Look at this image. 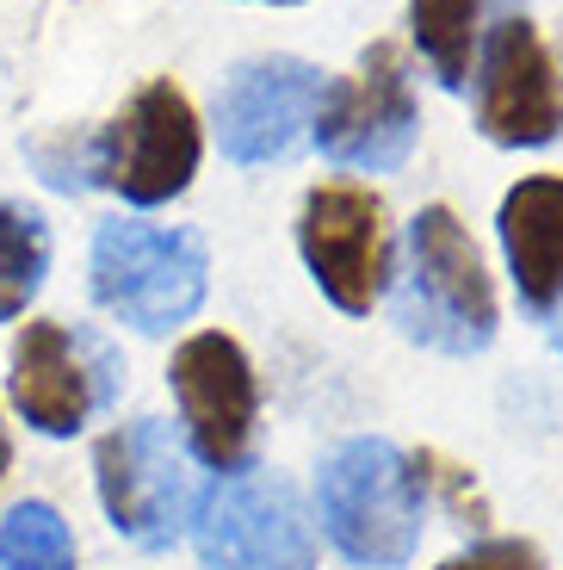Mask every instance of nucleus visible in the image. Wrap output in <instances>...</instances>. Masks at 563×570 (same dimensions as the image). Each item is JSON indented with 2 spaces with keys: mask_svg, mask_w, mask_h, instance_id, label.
Wrapping results in <instances>:
<instances>
[{
  "mask_svg": "<svg viewBox=\"0 0 563 570\" xmlns=\"http://www.w3.org/2000/svg\"><path fill=\"white\" fill-rule=\"evenodd\" d=\"M396 323L434 354H483L495 342V292L471 248L465 224L446 205H427L408 224V261L396 279Z\"/></svg>",
  "mask_w": 563,
  "mask_h": 570,
  "instance_id": "obj_1",
  "label": "nucleus"
},
{
  "mask_svg": "<svg viewBox=\"0 0 563 570\" xmlns=\"http://www.w3.org/2000/svg\"><path fill=\"white\" fill-rule=\"evenodd\" d=\"M323 497V528L335 552L359 570H396L408 564L415 540H422V478L378 434L335 446L316 478Z\"/></svg>",
  "mask_w": 563,
  "mask_h": 570,
  "instance_id": "obj_2",
  "label": "nucleus"
},
{
  "mask_svg": "<svg viewBox=\"0 0 563 570\" xmlns=\"http://www.w3.org/2000/svg\"><path fill=\"white\" fill-rule=\"evenodd\" d=\"M93 471H99V502L130 546L161 552L186 533V521L198 509V471L168 422L137 415V422L112 428L93 453Z\"/></svg>",
  "mask_w": 563,
  "mask_h": 570,
  "instance_id": "obj_3",
  "label": "nucleus"
},
{
  "mask_svg": "<svg viewBox=\"0 0 563 570\" xmlns=\"http://www.w3.org/2000/svg\"><path fill=\"white\" fill-rule=\"evenodd\" d=\"M93 298L142 335H168L205 304V243L192 229L106 224L93 236Z\"/></svg>",
  "mask_w": 563,
  "mask_h": 570,
  "instance_id": "obj_4",
  "label": "nucleus"
},
{
  "mask_svg": "<svg viewBox=\"0 0 563 570\" xmlns=\"http://www.w3.org/2000/svg\"><path fill=\"white\" fill-rule=\"evenodd\" d=\"M205 570H316L304 497L279 471H236L192 509Z\"/></svg>",
  "mask_w": 563,
  "mask_h": 570,
  "instance_id": "obj_5",
  "label": "nucleus"
},
{
  "mask_svg": "<svg viewBox=\"0 0 563 570\" xmlns=\"http://www.w3.org/2000/svg\"><path fill=\"white\" fill-rule=\"evenodd\" d=\"M99 180L130 205H168L198 174V118L174 81H149L112 125L93 137Z\"/></svg>",
  "mask_w": 563,
  "mask_h": 570,
  "instance_id": "obj_6",
  "label": "nucleus"
},
{
  "mask_svg": "<svg viewBox=\"0 0 563 570\" xmlns=\"http://www.w3.org/2000/svg\"><path fill=\"white\" fill-rule=\"evenodd\" d=\"M415 130H422V112H415L403 57L391 43H372L359 57V69L323 94V112H316L323 156L340 161V168H366V174L403 168L408 149H415Z\"/></svg>",
  "mask_w": 563,
  "mask_h": 570,
  "instance_id": "obj_7",
  "label": "nucleus"
},
{
  "mask_svg": "<svg viewBox=\"0 0 563 570\" xmlns=\"http://www.w3.org/2000/svg\"><path fill=\"white\" fill-rule=\"evenodd\" d=\"M304 267L323 285V298L347 316H366L384 292L391 248H384V205L366 186H316L297 217Z\"/></svg>",
  "mask_w": 563,
  "mask_h": 570,
  "instance_id": "obj_8",
  "label": "nucleus"
},
{
  "mask_svg": "<svg viewBox=\"0 0 563 570\" xmlns=\"http://www.w3.org/2000/svg\"><path fill=\"white\" fill-rule=\"evenodd\" d=\"M328 81L297 57H260L241 62L229 75L224 100H217V142L224 156L241 168H260V161H285L304 142V130L323 112Z\"/></svg>",
  "mask_w": 563,
  "mask_h": 570,
  "instance_id": "obj_9",
  "label": "nucleus"
},
{
  "mask_svg": "<svg viewBox=\"0 0 563 570\" xmlns=\"http://www.w3.org/2000/svg\"><path fill=\"white\" fill-rule=\"evenodd\" d=\"M477 125L502 149H539L563 130V75L526 19H502L483 43Z\"/></svg>",
  "mask_w": 563,
  "mask_h": 570,
  "instance_id": "obj_10",
  "label": "nucleus"
},
{
  "mask_svg": "<svg viewBox=\"0 0 563 570\" xmlns=\"http://www.w3.org/2000/svg\"><path fill=\"white\" fill-rule=\"evenodd\" d=\"M168 385L180 397L192 453L217 471H236L254 441V372L229 335H192L174 354Z\"/></svg>",
  "mask_w": 563,
  "mask_h": 570,
  "instance_id": "obj_11",
  "label": "nucleus"
},
{
  "mask_svg": "<svg viewBox=\"0 0 563 570\" xmlns=\"http://www.w3.org/2000/svg\"><path fill=\"white\" fill-rule=\"evenodd\" d=\"M106 347L62 323H26L13 342V403L38 434H75L106 403Z\"/></svg>",
  "mask_w": 563,
  "mask_h": 570,
  "instance_id": "obj_12",
  "label": "nucleus"
},
{
  "mask_svg": "<svg viewBox=\"0 0 563 570\" xmlns=\"http://www.w3.org/2000/svg\"><path fill=\"white\" fill-rule=\"evenodd\" d=\"M502 248L514 292L533 316H551L563 298V180L533 174L502 199Z\"/></svg>",
  "mask_w": 563,
  "mask_h": 570,
  "instance_id": "obj_13",
  "label": "nucleus"
},
{
  "mask_svg": "<svg viewBox=\"0 0 563 570\" xmlns=\"http://www.w3.org/2000/svg\"><path fill=\"white\" fill-rule=\"evenodd\" d=\"M477 19H483V0H408L415 50H422L427 69L439 75V87H465V81H471V57H477Z\"/></svg>",
  "mask_w": 563,
  "mask_h": 570,
  "instance_id": "obj_14",
  "label": "nucleus"
},
{
  "mask_svg": "<svg viewBox=\"0 0 563 570\" xmlns=\"http://www.w3.org/2000/svg\"><path fill=\"white\" fill-rule=\"evenodd\" d=\"M43 273H50V229H43V217L0 199V323L26 316Z\"/></svg>",
  "mask_w": 563,
  "mask_h": 570,
  "instance_id": "obj_15",
  "label": "nucleus"
},
{
  "mask_svg": "<svg viewBox=\"0 0 563 570\" xmlns=\"http://www.w3.org/2000/svg\"><path fill=\"white\" fill-rule=\"evenodd\" d=\"M0 570H75V540L50 502H19L0 521Z\"/></svg>",
  "mask_w": 563,
  "mask_h": 570,
  "instance_id": "obj_16",
  "label": "nucleus"
},
{
  "mask_svg": "<svg viewBox=\"0 0 563 570\" xmlns=\"http://www.w3.org/2000/svg\"><path fill=\"white\" fill-rule=\"evenodd\" d=\"M439 570H539V552L533 546H514V540H495V546H477L465 558H446Z\"/></svg>",
  "mask_w": 563,
  "mask_h": 570,
  "instance_id": "obj_17",
  "label": "nucleus"
},
{
  "mask_svg": "<svg viewBox=\"0 0 563 570\" xmlns=\"http://www.w3.org/2000/svg\"><path fill=\"white\" fill-rule=\"evenodd\" d=\"M551 342H557V354H563V316H557V323H551Z\"/></svg>",
  "mask_w": 563,
  "mask_h": 570,
  "instance_id": "obj_18",
  "label": "nucleus"
},
{
  "mask_svg": "<svg viewBox=\"0 0 563 570\" xmlns=\"http://www.w3.org/2000/svg\"><path fill=\"white\" fill-rule=\"evenodd\" d=\"M0 471H7V434H0Z\"/></svg>",
  "mask_w": 563,
  "mask_h": 570,
  "instance_id": "obj_19",
  "label": "nucleus"
},
{
  "mask_svg": "<svg viewBox=\"0 0 563 570\" xmlns=\"http://www.w3.org/2000/svg\"><path fill=\"white\" fill-rule=\"evenodd\" d=\"M279 7H292V0H279Z\"/></svg>",
  "mask_w": 563,
  "mask_h": 570,
  "instance_id": "obj_20",
  "label": "nucleus"
}]
</instances>
